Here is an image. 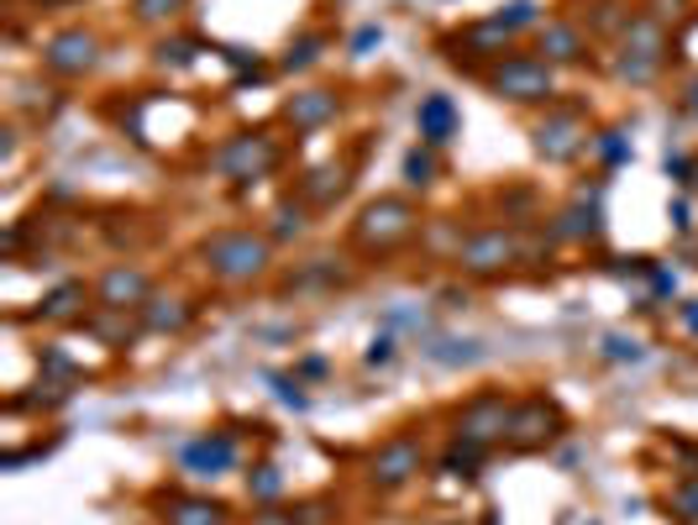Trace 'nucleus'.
<instances>
[{"label": "nucleus", "mask_w": 698, "mask_h": 525, "mask_svg": "<svg viewBox=\"0 0 698 525\" xmlns=\"http://www.w3.org/2000/svg\"><path fill=\"white\" fill-rule=\"evenodd\" d=\"M673 59V38L651 11L630 17V27L619 32V53H615V80L619 84H651Z\"/></svg>", "instance_id": "nucleus-4"}, {"label": "nucleus", "mask_w": 698, "mask_h": 525, "mask_svg": "<svg viewBox=\"0 0 698 525\" xmlns=\"http://www.w3.org/2000/svg\"><path fill=\"white\" fill-rule=\"evenodd\" d=\"M468 279H499L504 268H515V262H531V243L520 237L515 226H483L473 237H462L458 253H452Z\"/></svg>", "instance_id": "nucleus-6"}, {"label": "nucleus", "mask_w": 698, "mask_h": 525, "mask_svg": "<svg viewBox=\"0 0 698 525\" xmlns=\"http://www.w3.org/2000/svg\"><path fill=\"white\" fill-rule=\"evenodd\" d=\"M84 295H90V289H84L80 279L53 284V289L38 300L32 321H42V326H74V321H84Z\"/></svg>", "instance_id": "nucleus-21"}, {"label": "nucleus", "mask_w": 698, "mask_h": 525, "mask_svg": "<svg viewBox=\"0 0 698 525\" xmlns=\"http://www.w3.org/2000/svg\"><path fill=\"white\" fill-rule=\"evenodd\" d=\"M682 105H688V111H694V116H698V80L688 84V95H682Z\"/></svg>", "instance_id": "nucleus-46"}, {"label": "nucleus", "mask_w": 698, "mask_h": 525, "mask_svg": "<svg viewBox=\"0 0 698 525\" xmlns=\"http://www.w3.org/2000/svg\"><path fill=\"white\" fill-rule=\"evenodd\" d=\"M199 262L220 284H258L274 268V237L253 231V226H226L199 243Z\"/></svg>", "instance_id": "nucleus-1"}, {"label": "nucleus", "mask_w": 698, "mask_h": 525, "mask_svg": "<svg viewBox=\"0 0 698 525\" xmlns=\"http://www.w3.org/2000/svg\"><path fill=\"white\" fill-rule=\"evenodd\" d=\"M483 84L494 101L510 105H557V69L541 53H504L483 69Z\"/></svg>", "instance_id": "nucleus-3"}, {"label": "nucleus", "mask_w": 698, "mask_h": 525, "mask_svg": "<svg viewBox=\"0 0 698 525\" xmlns=\"http://www.w3.org/2000/svg\"><path fill=\"white\" fill-rule=\"evenodd\" d=\"M531 147H536V158H546V163L583 158V147H594L588 111H583V105H546V116L531 126Z\"/></svg>", "instance_id": "nucleus-7"}, {"label": "nucleus", "mask_w": 698, "mask_h": 525, "mask_svg": "<svg viewBox=\"0 0 698 525\" xmlns=\"http://www.w3.org/2000/svg\"><path fill=\"white\" fill-rule=\"evenodd\" d=\"M352 189V163H320V168H310L305 179H299V200L316 205V210H331V205L341 200Z\"/></svg>", "instance_id": "nucleus-20"}, {"label": "nucleus", "mask_w": 698, "mask_h": 525, "mask_svg": "<svg viewBox=\"0 0 698 525\" xmlns=\"http://www.w3.org/2000/svg\"><path fill=\"white\" fill-rule=\"evenodd\" d=\"M688 189H698V158H694V179H688Z\"/></svg>", "instance_id": "nucleus-48"}, {"label": "nucleus", "mask_w": 698, "mask_h": 525, "mask_svg": "<svg viewBox=\"0 0 698 525\" xmlns=\"http://www.w3.org/2000/svg\"><path fill=\"white\" fill-rule=\"evenodd\" d=\"M379 42H383V27H373V21H368L358 38H352V59H368V53H373Z\"/></svg>", "instance_id": "nucleus-40"}, {"label": "nucleus", "mask_w": 698, "mask_h": 525, "mask_svg": "<svg viewBox=\"0 0 698 525\" xmlns=\"http://www.w3.org/2000/svg\"><path fill=\"white\" fill-rule=\"evenodd\" d=\"M667 222H673V231H694V205L682 200H667Z\"/></svg>", "instance_id": "nucleus-41"}, {"label": "nucleus", "mask_w": 698, "mask_h": 525, "mask_svg": "<svg viewBox=\"0 0 698 525\" xmlns=\"http://www.w3.org/2000/svg\"><path fill=\"white\" fill-rule=\"evenodd\" d=\"M326 48H331V32H305V38H295L289 48H284L279 69H284V74H305V69H316V63H320Z\"/></svg>", "instance_id": "nucleus-26"}, {"label": "nucleus", "mask_w": 698, "mask_h": 525, "mask_svg": "<svg viewBox=\"0 0 698 525\" xmlns=\"http://www.w3.org/2000/svg\"><path fill=\"white\" fill-rule=\"evenodd\" d=\"M667 509H673V521L678 525H698V473L694 478H682V484L667 494Z\"/></svg>", "instance_id": "nucleus-36"}, {"label": "nucleus", "mask_w": 698, "mask_h": 525, "mask_svg": "<svg viewBox=\"0 0 698 525\" xmlns=\"http://www.w3.org/2000/svg\"><path fill=\"white\" fill-rule=\"evenodd\" d=\"M420 467H425L420 436L415 431H394V436H383V442L368 452V484L379 488V494H394V488L415 484Z\"/></svg>", "instance_id": "nucleus-10"}, {"label": "nucleus", "mask_w": 698, "mask_h": 525, "mask_svg": "<svg viewBox=\"0 0 698 525\" xmlns=\"http://www.w3.org/2000/svg\"><path fill=\"white\" fill-rule=\"evenodd\" d=\"M163 525H232V505H220L211 494H163L158 500Z\"/></svg>", "instance_id": "nucleus-18"}, {"label": "nucleus", "mask_w": 698, "mask_h": 525, "mask_svg": "<svg viewBox=\"0 0 698 525\" xmlns=\"http://www.w3.org/2000/svg\"><path fill=\"white\" fill-rule=\"evenodd\" d=\"M310 210H316V205H305L299 195L279 200L268 210V237H274V243H299V237L310 231Z\"/></svg>", "instance_id": "nucleus-23"}, {"label": "nucleus", "mask_w": 698, "mask_h": 525, "mask_svg": "<svg viewBox=\"0 0 698 525\" xmlns=\"http://www.w3.org/2000/svg\"><path fill=\"white\" fill-rule=\"evenodd\" d=\"M594 153L604 158V168L630 163V137H625V126H604V132H594Z\"/></svg>", "instance_id": "nucleus-35"}, {"label": "nucleus", "mask_w": 698, "mask_h": 525, "mask_svg": "<svg viewBox=\"0 0 698 525\" xmlns=\"http://www.w3.org/2000/svg\"><path fill=\"white\" fill-rule=\"evenodd\" d=\"M425 358L431 363H441V368H473V363H483V342H462V337H441V342H431L425 347Z\"/></svg>", "instance_id": "nucleus-28"}, {"label": "nucleus", "mask_w": 698, "mask_h": 525, "mask_svg": "<svg viewBox=\"0 0 698 525\" xmlns=\"http://www.w3.org/2000/svg\"><path fill=\"white\" fill-rule=\"evenodd\" d=\"M394 358H399V337L389 331V326H383L379 337L368 342V352H362V363H368V368H394Z\"/></svg>", "instance_id": "nucleus-38"}, {"label": "nucleus", "mask_w": 698, "mask_h": 525, "mask_svg": "<svg viewBox=\"0 0 698 525\" xmlns=\"http://www.w3.org/2000/svg\"><path fill=\"white\" fill-rule=\"evenodd\" d=\"M247 494H253L258 505H279V500H284L279 463H253V473H247Z\"/></svg>", "instance_id": "nucleus-31"}, {"label": "nucleus", "mask_w": 698, "mask_h": 525, "mask_svg": "<svg viewBox=\"0 0 698 525\" xmlns=\"http://www.w3.org/2000/svg\"><path fill=\"white\" fill-rule=\"evenodd\" d=\"M510 38H515V32H504V27H499L494 17H483V21H468V27H462V32H452V38H441V48H462L458 59L452 63H473V59H504V53H510Z\"/></svg>", "instance_id": "nucleus-14"}, {"label": "nucleus", "mask_w": 698, "mask_h": 525, "mask_svg": "<svg viewBox=\"0 0 698 525\" xmlns=\"http://www.w3.org/2000/svg\"><path fill=\"white\" fill-rule=\"evenodd\" d=\"M42 69L53 80H84L100 69V38L90 27H63L53 38L42 42Z\"/></svg>", "instance_id": "nucleus-11"}, {"label": "nucleus", "mask_w": 698, "mask_h": 525, "mask_svg": "<svg viewBox=\"0 0 698 525\" xmlns=\"http://www.w3.org/2000/svg\"><path fill=\"white\" fill-rule=\"evenodd\" d=\"M646 279H651V295H657V300H667V295H673V274H667L661 262H651V274H646Z\"/></svg>", "instance_id": "nucleus-43"}, {"label": "nucleus", "mask_w": 698, "mask_h": 525, "mask_svg": "<svg viewBox=\"0 0 698 525\" xmlns=\"http://www.w3.org/2000/svg\"><path fill=\"white\" fill-rule=\"evenodd\" d=\"M242 457V446L232 431H199L195 442L179 446V467L184 473H195V478H220V473H232Z\"/></svg>", "instance_id": "nucleus-13"}, {"label": "nucleus", "mask_w": 698, "mask_h": 525, "mask_svg": "<svg viewBox=\"0 0 698 525\" xmlns=\"http://www.w3.org/2000/svg\"><path fill=\"white\" fill-rule=\"evenodd\" d=\"M415 132L425 147H446V142L462 132V111L452 95H441V90H431V95H420L415 105Z\"/></svg>", "instance_id": "nucleus-17"}, {"label": "nucleus", "mask_w": 698, "mask_h": 525, "mask_svg": "<svg viewBox=\"0 0 698 525\" xmlns=\"http://www.w3.org/2000/svg\"><path fill=\"white\" fill-rule=\"evenodd\" d=\"M583 525H598V521H583Z\"/></svg>", "instance_id": "nucleus-49"}, {"label": "nucleus", "mask_w": 698, "mask_h": 525, "mask_svg": "<svg viewBox=\"0 0 698 525\" xmlns=\"http://www.w3.org/2000/svg\"><path fill=\"white\" fill-rule=\"evenodd\" d=\"M326 368H331V363H326L320 352H310V358H299L295 373H299V379H326Z\"/></svg>", "instance_id": "nucleus-44"}, {"label": "nucleus", "mask_w": 698, "mask_h": 525, "mask_svg": "<svg viewBox=\"0 0 698 525\" xmlns=\"http://www.w3.org/2000/svg\"><path fill=\"white\" fill-rule=\"evenodd\" d=\"M682 326H688V331H698V300H682Z\"/></svg>", "instance_id": "nucleus-45"}, {"label": "nucleus", "mask_w": 698, "mask_h": 525, "mask_svg": "<svg viewBox=\"0 0 698 525\" xmlns=\"http://www.w3.org/2000/svg\"><path fill=\"white\" fill-rule=\"evenodd\" d=\"M153 295H158V289H153V274L137 268V262H111V268L95 279V300L105 305V310H132V316H137Z\"/></svg>", "instance_id": "nucleus-12"}, {"label": "nucleus", "mask_w": 698, "mask_h": 525, "mask_svg": "<svg viewBox=\"0 0 698 525\" xmlns=\"http://www.w3.org/2000/svg\"><path fill=\"white\" fill-rule=\"evenodd\" d=\"M284 515H289V525H326L331 505H326V500H305V505H289Z\"/></svg>", "instance_id": "nucleus-39"}, {"label": "nucleus", "mask_w": 698, "mask_h": 525, "mask_svg": "<svg viewBox=\"0 0 698 525\" xmlns=\"http://www.w3.org/2000/svg\"><path fill=\"white\" fill-rule=\"evenodd\" d=\"M42 368H48V373H59V379H74V358L59 352V347H48V352H42Z\"/></svg>", "instance_id": "nucleus-42"}, {"label": "nucleus", "mask_w": 698, "mask_h": 525, "mask_svg": "<svg viewBox=\"0 0 698 525\" xmlns=\"http://www.w3.org/2000/svg\"><path fill=\"white\" fill-rule=\"evenodd\" d=\"M279 163H284V147H279V137H274L268 126H247V132H232V137H226L216 153H211V168H216L220 179H237V184L268 179V174H274Z\"/></svg>", "instance_id": "nucleus-5"}, {"label": "nucleus", "mask_w": 698, "mask_h": 525, "mask_svg": "<svg viewBox=\"0 0 698 525\" xmlns=\"http://www.w3.org/2000/svg\"><path fill=\"white\" fill-rule=\"evenodd\" d=\"M137 316H142V331H153V337H179V331L195 326V305L179 300V295H153Z\"/></svg>", "instance_id": "nucleus-22"}, {"label": "nucleus", "mask_w": 698, "mask_h": 525, "mask_svg": "<svg viewBox=\"0 0 698 525\" xmlns=\"http://www.w3.org/2000/svg\"><path fill=\"white\" fill-rule=\"evenodd\" d=\"M263 379H268V389H274V400H279L284 410H295V415L310 410V394H305V379H299V373H263Z\"/></svg>", "instance_id": "nucleus-32"}, {"label": "nucleus", "mask_w": 698, "mask_h": 525, "mask_svg": "<svg viewBox=\"0 0 698 525\" xmlns=\"http://www.w3.org/2000/svg\"><path fill=\"white\" fill-rule=\"evenodd\" d=\"M437 467L446 473V478H462V484H473L479 478V467H483V446H473V442H446V452L437 457Z\"/></svg>", "instance_id": "nucleus-25"}, {"label": "nucleus", "mask_w": 698, "mask_h": 525, "mask_svg": "<svg viewBox=\"0 0 698 525\" xmlns=\"http://www.w3.org/2000/svg\"><path fill=\"white\" fill-rule=\"evenodd\" d=\"M126 316H132V310H105V305H95V316L84 321V331H90V337H100L105 347H126L132 337H137V326L126 321Z\"/></svg>", "instance_id": "nucleus-24"}, {"label": "nucleus", "mask_w": 698, "mask_h": 525, "mask_svg": "<svg viewBox=\"0 0 698 525\" xmlns=\"http://www.w3.org/2000/svg\"><path fill=\"white\" fill-rule=\"evenodd\" d=\"M536 48H541V59L552 63H583L588 59V38H583V27L578 21H546V27H536Z\"/></svg>", "instance_id": "nucleus-19"}, {"label": "nucleus", "mask_w": 698, "mask_h": 525, "mask_svg": "<svg viewBox=\"0 0 698 525\" xmlns=\"http://www.w3.org/2000/svg\"><path fill=\"white\" fill-rule=\"evenodd\" d=\"M598 358H604V363H646V342H640V337H625V331H609V337L598 342Z\"/></svg>", "instance_id": "nucleus-33"}, {"label": "nucleus", "mask_w": 698, "mask_h": 525, "mask_svg": "<svg viewBox=\"0 0 698 525\" xmlns=\"http://www.w3.org/2000/svg\"><path fill=\"white\" fill-rule=\"evenodd\" d=\"M494 21L504 27V32H525V27H536L541 11H536V0H510V6H499Z\"/></svg>", "instance_id": "nucleus-37"}, {"label": "nucleus", "mask_w": 698, "mask_h": 525, "mask_svg": "<svg viewBox=\"0 0 698 525\" xmlns=\"http://www.w3.org/2000/svg\"><path fill=\"white\" fill-rule=\"evenodd\" d=\"M562 431H567L562 404L552 400V394H525V400H515V415H510L504 446H510L515 457H525V452H546Z\"/></svg>", "instance_id": "nucleus-9"}, {"label": "nucleus", "mask_w": 698, "mask_h": 525, "mask_svg": "<svg viewBox=\"0 0 698 525\" xmlns=\"http://www.w3.org/2000/svg\"><path fill=\"white\" fill-rule=\"evenodd\" d=\"M341 111V95L337 90H326V84H316V90H295L289 101H284V122L295 126V132H320V126H331Z\"/></svg>", "instance_id": "nucleus-15"}, {"label": "nucleus", "mask_w": 698, "mask_h": 525, "mask_svg": "<svg viewBox=\"0 0 698 525\" xmlns=\"http://www.w3.org/2000/svg\"><path fill=\"white\" fill-rule=\"evenodd\" d=\"M546 231H552V243H598L604 237V189H598L594 200L578 195L567 210H557V222L546 226Z\"/></svg>", "instance_id": "nucleus-16"}, {"label": "nucleus", "mask_w": 698, "mask_h": 525, "mask_svg": "<svg viewBox=\"0 0 698 525\" xmlns=\"http://www.w3.org/2000/svg\"><path fill=\"white\" fill-rule=\"evenodd\" d=\"M32 6H42V11H48V6H69V0H32Z\"/></svg>", "instance_id": "nucleus-47"}, {"label": "nucleus", "mask_w": 698, "mask_h": 525, "mask_svg": "<svg viewBox=\"0 0 698 525\" xmlns=\"http://www.w3.org/2000/svg\"><path fill=\"white\" fill-rule=\"evenodd\" d=\"M441 147H425V142H415L410 153H404V163H399V174H404V184L410 189H431L441 174V158H437Z\"/></svg>", "instance_id": "nucleus-27"}, {"label": "nucleus", "mask_w": 698, "mask_h": 525, "mask_svg": "<svg viewBox=\"0 0 698 525\" xmlns=\"http://www.w3.org/2000/svg\"><path fill=\"white\" fill-rule=\"evenodd\" d=\"M415 231H420L415 200H410V195H379V200H368L358 210V222H352V247H358L362 258H389V253H399Z\"/></svg>", "instance_id": "nucleus-2"}, {"label": "nucleus", "mask_w": 698, "mask_h": 525, "mask_svg": "<svg viewBox=\"0 0 698 525\" xmlns=\"http://www.w3.org/2000/svg\"><path fill=\"white\" fill-rule=\"evenodd\" d=\"M510 415H515V400L504 389H479L473 400H462L452 410V436L473 446H504V431H510Z\"/></svg>", "instance_id": "nucleus-8"}, {"label": "nucleus", "mask_w": 698, "mask_h": 525, "mask_svg": "<svg viewBox=\"0 0 698 525\" xmlns=\"http://www.w3.org/2000/svg\"><path fill=\"white\" fill-rule=\"evenodd\" d=\"M199 53H205L199 38H158L153 42V63H158V69H195Z\"/></svg>", "instance_id": "nucleus-29"}, {"label": "nucleus", "mask_w": 698, "mask_h": 525, "mask_svg": "<svg viewBox=\"0 0 698 525\" xmlns=\"http://www.w3.org/2000/svg\"><path fill=\"white\" fill-rule=\"evenodd\" d=\"M184 6L189 0H132V21H142V27H168V21L184 17Z\"/></svg>", "instance_id": "nucleus-34"}, {"label": "nucleus", "mask_w": 698, "mask_h": 525, "mask_svg": "<svg viewBox=\"0 0 698 525\" xmlns=\"http://www.w3.org/2000/svg\"><path fill=\"white\" fill-rule=\"evenodd\" d=\"M347 279H352V274L337 268V258H310L295 279H289V289H295V284H299V289H337V284H347Z\"/></svg>", "instance_id": "nucleus-30"}]
</instances>
